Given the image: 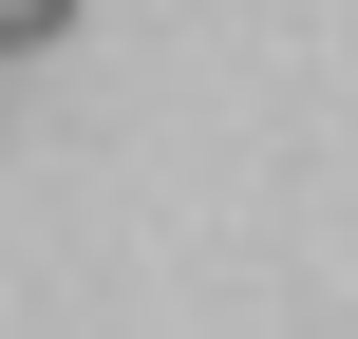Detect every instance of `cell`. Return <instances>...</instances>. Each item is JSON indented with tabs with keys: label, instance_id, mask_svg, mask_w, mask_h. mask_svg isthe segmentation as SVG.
Segmentation results:
<instances>
[{
	"label": "cell",
	"instance_id": "obj_1",
	"mask_svg": "<svg viewBox=\"0 0 358 339\" xmlns=\"http://www.w3.org/2000/svg\"><path fill=\"white\" fill-rule=\"evenodd\" d=\"M38 38H76V0H0V57H38Z\"/></svg>",
	"mask_w": 358,
	"mask_h": 339
}]
</instances>
